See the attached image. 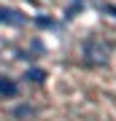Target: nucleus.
Instances as JSON below:
<instances>
[{
	"instance_id": "1",
	"label": "nucleus",
	"mask_w": 116,
	"mask_h": 121,
	"mask_svg": "<svg viewBox=\"0 0 116 121\" xmlns=\"http://www.w3.org/2000/svg\"><path fill=\"white\" fill-rule=\"evenodd\" d=\"M0 22L19 27V24H24V16H22L19 11H11V8H0Z\"/></svg>"
},
{
	"instance_id": "2",
	"label": "nucleus",
	"mask_w": 116,
	"mask_h": 121,
	"mask_svg": "<svg viewBox=\"0 0 116 121\" xmlns=\"http://www.w3.org/2000/svg\"><path fill=\"white\" fill-rule=\"evenodd\" d=\"M16 83H14L11 81V78H3V75H0V94H5V97H14V94H16Z\"/></svg>"
},
{
	"instance_id": "3",
	"label": "nucleus",
	"mask_w": 116,
	"mask_h": 121,
	"mask_svg": "<svg viewBox=\"0 0 116 121\" xmlns=\"http://www.w3.org/2000/svg\"><path fill=\"white\" fill-rule=\"evenodd\" d=\"M27 78H30V81H46V70L32 67V70H27Z\"/></svg>"
},
{
	"instance_id": "4",
	"label": "nucleus",
	"mask_w": 116,
	"mask_h": 121,
	"mask_svg": "<svg viewBox=\"0 0 116 121\" xmlns=\"http://www.w3.org/2000/svg\"><path fill=\"white\" fill-rule=\"evenodd\" d=\"M38 24H41V27H51L54 22H51V19H43V16H41V19H38Z\"/></svg>"
}]
</instances>
